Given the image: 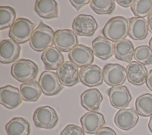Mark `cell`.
<instances>
[{
	"instance_id": "cell-1",
	"label": "cell",
	"mask_w": 152,
	"mask_h": 135,
	"mask_svg": "<svg viewBox=\"0 0 152 135\" xmlns=\"http://www.w3.org/2000/svg\"><path fill=\"white\" fill-rule=\"evenodd\" d=\"M129 22L122 16H116L109 19L102 30L104 36L112 42L125 39L128 34Z\"/></svg>"
},
{
	"instance_id": "cell-2",
	"label": "cell",
	"mask_w": 152,
	"mask_h": 135,
	"mask_svg": "<svg viewBox=\"0 0 152 135\" xmlns=\"http://www.w3.org/2000/svg\"><path fill=\"white\" fill-rule=\"evenodd\" d=\"M54 30L49 26L40 22L34 30L29 42L30 47L35 51H45L53 43Z\"/></svg>"
},
{
	"instance_id": "cell-3",
	"label": "cell",
	"mask_w": 152,
	"mask_h": 135,
	"mask_svg": "<svg viewBox=\"0 0 152 135\" xmlns=\"http://www.w3.org/2000/svg\"><path fill=\"white\" fill-rule=\"evenodd\" d=\"M39 72L38 66L30 59H21L15 62L11 66L12 77L20 82L34 80Z\"/></svg>"
},
{
	"instance_id": "cell-4",
	"label": "cell",
	"mask_w": 152,
	"mask_h": 135,
	"mask_svg": "<svg viewBox=\"0 0 152 135\" xmlns=\"http://www.w3.org/2000/svg\"><path fill=\"white\" fill-rule=\"evenodd\" d=\"M34 28V24L28 19L18 18L10 27L9 36L17 43H23L30 40Z\"/></svg>"
},
{
	"instance_id": "cell-5",
	"label": "cell",
	"mask_w": 152,
	"mask_h": 135,
	"mask_svg": "<svg viewBox=\"0 0 152 135\" xmlns=\"http://www.w3.org/2000/svg\"><path fill=\"white\" fill-rule=\"evenodd\" d=\"M58 115L55 109L49 106L37 108L33 115V120L37 127L45 129L54 128L58 122Z\"/></svg>"
},
{
	"instance_id": "cell-6",
	"label": "cell",
	"mask_w": 152,
	"mask_h": 135,
	"mask_svg": "<svg viewBox=\"0 0 152 135\" xmlns=\"http://www.w3.org/2000/svg\"><path fill=\"white\" fill-rule=\"evenodd\" d=\"M74 32L81 36H92L98 25L95 18L90 15L80 14L75 17L72 25Z\"/></svg>"
},
{
	"instance_id": "cell-7",
	"label": "cell",
	"mask_w": 152,
	"mask_h": 135,
	"mask_svg": "<svg viewBox=\"0 0 152 135\" xmlns=\"http://www.w3.org/2000/svg\"><path fill=\"white\" fill-rule=\"evenodd\" d=\"M103 80L109 86H121L127 76L126 69L119 64H107L103 69Z\"/></svg>"
},
{
	"instance_id": "cell-8",
	"label": "cell",
	"mask_w": 152,
	"mask_h": 135,
	"mask_svg": "<svg viewBox=\"0 0 152 135\" xmlns=\"http://www.w3.org/2000/svg\"><path fill=\"white\" fill-rule=\"evenodd\" d=\"M39 83L42 92L47 96L57 95L64 88L57 74L50 71H45L40 74Z\"/></svg>"
},
{
	"instance_id": "cell-9",
	"label": "cell",
	"mask_w": 152,
	"mask_h": 135,
	"mask_svg": "<svg viewBox=\"0 0 152 135\" xmlns=\"http://www.w3.org/2000/svg\"><path fill=\"white\" fill-rule=\"evenodd\" d=\"M80 81L88 87L100 85L103 80V70L97 65H89L79 71Z\"/></svg>"
},
{
	"instance_id": "cell-10",
	"label": "cell",
	"mask_w": 152,
	"mask_h": 135,
	"mask_svg": "<svg viewBox=\"0 0 152 135\" xmlns=\"http://www.w3.org/2000/svg\"><path fill=\"white\" fill-rule=\"evenodd\" d=\"M70 61L81 68L91 65L94 60L93 50L85 45H77L68 54Z\"/></svg>"
},
{
	"instance_id": "cell-11",
	"label": "cell",
	"mask_w": 152,
	"mask_h": 135,
	"mask_svg": "<svg viewBox=\"0 0 152 135\" xmlns=\"http://www.w3.org/2000/svg\"><path fill=\"white\" fill-rule=\"evenodd\" d=\"M108 96L112 106L119 109L127 107L132 100L128 89L122 85L110 88L108 90Z\"/></svg>"
},
{
	"instance_id": "cell-12",
	"label": "cell",
	"mask_w": 152,
	"mask_h": 135,
	"mask_svg": "<svg viewBox=\"0 0 152 135\" xmlns=\"http://www.w3.org/2000/svg\"><path fill=\"white\" fill-rule=\"evenodd\" d=\"M54 45L62 52L71 51L78 45L76 34L69 29H60L55 32Z\"/></svg>"
},
{
	"instance_id": "cell-13",
	"label": "cell",
	"mask_w": 152,
	"mask_h": 135,
	"mask_svg": "<svg viewBox=\"0 0 152 135\" xmlns=\"http://www.w3.org/2000/svg\"><path fill=\"white\" fill-rule=\"evenodd\" d=\"M56 74L61 83L67 87H71L79 81L78 67L71 61L64 62L57 70Z\"/></svg>"
},
{
	"instance_id": "cell-14",
	"label": "cell",
	"mask_w": 152,
	"mask_h": 135,
	"mask_svg": "<svg viewBox=\"0 0 152 135\" xmlns=\"http://www.w3.org/2000/svg\"><path fill=\"white\" fill-rule=\"evenodd\" d=\"M139 119L138 114L134 108L119 110L114 117L116 125L123 130H129L134 128Z\"/></svg>"
},
{
	"instance_id": "cell-15",
	"label": "cell",
	"mask_w": 152,
	"mask_h": 135,
	"mask_svg": "<svg viewBox=\"0 0 152 135\" xmlns=\"http://www.w3.org/2000/svg\"><path fill=\"white\" fill-rule=\"evenodd\" d=\"M82 128L88 134H95L106 124L103 114L96 111H90L80 118Z\"/></svg>"
},
{
	"instance_id": "cell-16",
	"label": "cell",
	"mask_w": 152,
	"mask_h": 135,
	"mask_svg": "<svg viewBox=\"0 0 152 135\" xmlns=\"http://www.w3.org/2000/svg\"><path fill=\"white\" fill-rule=\"evenodd\" d=\"M22 98L19 89L11 85L0 89V103L8 109L16 108L22 102Z\"/></svg>"
},
{
	"instance_id": "cell-17",
	"label": "cell",
	"mask_w": 152,
	"mask_h": 135,
	"mask_svg": "<svg viewBox=\"0 0 152 135\" xmlns=\"http://www.w3.org/2000/svg\"><path fill=\"white\" fill-rule=\"evenodd\" d=\"M21 47L18 43L10 39L2 40L0 45V62L2 64H10L18 59Z\"/></svg>"
},
{
	"instance_id": "cell-18",
	"label": "cell",
	"mask_w": 152,
	"mask_h": 135,
	"mask_svg": "<svg viewBox=\"0 0 152 135\" xmlns=\"http://www.w3.org/2000/svg\"><path fill=\"white\" fill-rule=\"evenodd\" d=\"M126 71L128 81L131 84L141 86L146 82L148 72L144 65L132 61L126 66Z\"/></svg>"
},
{
	"instance_id": "cell-19",
	"label": "cell",
	"mask_w": 152,
	"mask_h": 135,
	"mask_svg": "<svg viewBox=\"0 0 152 135\" xmlns=\"http://www.w3.org/2000/svg\"><path fill=\"white\" fill-rule=\"evenodd\" d=\"M93 51L95 56L102 60H106L114 54L113 42L104 36H99L92 41Z\"/></svg>"
},
{
	"instance_id": "cell-20",
	"label": "cell",
	"mask_w": 152,
	"mask_h": 135,
	"mask_svg": "<svg viewBox=\"0 0 152 135\" xmlns=\"http://www.w3.org/2000/svg\"><path fill=\"white\" fill-rule=\"evenodd\" d=\"M41 59L47 70H57L64 62V57L59 49L51 46L45 49L41 56Z\"/></svg>"
},
{
	"instance_id": "cell-21",
	"label": "cell",
	"mask_w": 152,
	"mask_h": 135,
	"mask_svg": "<svg viewBox=\"0 0 152 135\" xmlns=\"http://www.w3.org/2000/svg\"><path fill=\"white\" fill-rule=\"evenodd\" d=\"M148 33L147 21L144 18L133 17L129 20L128 36L135 40L144 39Z\"/></svg>"
},
{
	"instance_id": "cell-22",
	"label": "cell",
	"mask_w": 152,
	"mask_h": 135,
	"mask_svg": "<svg viewBox=\"0 0 152 135\" xmlns=\"http://www.w3.org/2000/svg\"><path fill=\"white\" fill-rule=\"evenodd\" d=\"M81 104L87 111L97 110L103 100V96L97 89H90L83 92L80 96Z\"/></svg>"
},
{
	"instance_id": "cell-23",
	"label": "cell",
	"mask_w": 152,
	"mask_h": 135,
	"mask_svg": "<svg viewBox=\"0 0 152 135\" xmlns=\"http://www.w3.org/2000/svg\"><path fill=\"white\" fill-rule=\"evenodd\" d=\"M34 10L38 15L44 18L58 17V3L55 0H36Z\"/></svg>"
},
{
	"instance_id": "cell-24",
	"label": "cell",
	"mask_w": 152,
	"mask_h": 135,
	"mask_svg": "<svg viewBox=\"0 0 152 135\" xmlns=\"http://www.w3.org/2000/svg\"><path fill=\"white\" fill-rule=\"evenodd\" d=\"M133 43L128 39H125L116 42L114 45V55L118 60L131 62L134 54Z\"/></svg>"
},
{
	"instance_id": "cell-25",
	"label": "cell",
	"mask_w": 152,
	"mask_h": 135,
	"mask_svg": "<svg viewBox=\"0 0 152 135\" xmlns=\"http://www.w3.org/2000/svg\"><path fill=\"white\" fill-rule=\"evenodd\" d=\"M7 135H29L30 125L24 118L14 117L5 125Z\"/></svg>"
},
{
	"instance_id": "cell-26",
	"label": "cell",
	"mask_w": 152,
	"mask_h": 135,
	"mask_svg": "<svg viewBox=\"0 0 152 135\" xmlns=\"http://www.w3.org/2000/svg\"><path fill=\"white\" fill-rule=\"evenodd\" d=\"M20 91L23 100L26 102L37 101L42 92L39 83L34 80L23 83L20 86Z\"/></svg>"
},
{
	"instance_id": "cell-27",
	"label": "cell",
	"mask_w": 152,
	"mask_h": 135,
	"mask_svg": "<svg viewBox=\"0 0 152 135\" xmlns=\"http://www.w3.org/2000/svg\"><path fill=\"white\" fill-rule=\"evenodd\" d=\"M135 109L138 115L148 117L152 116V95L148 93L138 96L135 101Z\"/></svg>"
},
{
	"instance_id": "cell-28",
	"label": "cell",
	"mask_w": 152,
	"mask_h": 135,
	"mask_svg": "<svg viewBox=\"0 0 152 135\" xmlns=\"http://www.w3.org/2000/svg\"><path fill=\"white\" fill-rule=\"evenodd\" d=\"M131 10L135 17L144 18L148 16L152 12V0H135Z\"/></svg>"
},
{
	"instance_id": "cell-29",
	"label": "cell",
	"mask_w": 152,
	"mask_h": 135,
	"mask_svg": "<svg viewBox=\"0 0 152 135\" xmlns=\"http://www.w3.org/2000/svg\"><path fill=\"white\" fill-rule=\"evenodd\" d=\"M90 7L98 14H110L115 10V1L113 0H92Z\"/></svg>"
},
{
	"instance_id": "cell-30",
	"label": "cell",
	"mask_w": 152,
	"mask_h": 135,
	"mask_svg": "<svg viewBox=\"0 0 152 135\" xmlns=\"http://www.w3.org/2000/svg\"><path fill=\"white\" fill-rule=\"evenodd\" d=\"M16 14L15 10L11 7H0V29L3 30L11 27L15 22Z\"/></svg>"
},
{
	"instance_id": "cell-31",
	"label": "cell",
	"mask_w": 152,
	"mask_h": 135,
	"mask_svg": "<svg viewBox=\"0 0 152 135\" xmlns=\"http://www.w3.org/2000/svg\"><path fill=\"white\" fill-rule=\"evenodd\" d=\"M134 58L143 65L152 64V50L147 45L139 46L134 51Z\"/></svg>"
},
{
	"instance_id": "cell-32",
	"label": "cell",
	"mask_w": 152,
	"mask_h": 135,
	"mask_svg": "<svg viewBox=\"0 0 152 135\" xmlns=\"http://www.w3.org/2000/svg\"><path fill=\"white\" fill-rule=\"evenodd\" d=\"M60 135H85L83 128L75 124L67 125L61 132Z\"/></svg>"
},
{
	"instance_id": "cell-33",
	"label": "cell",
	"mask_w": 152,
	"mask_h": 135,
	"mask_svg": "<svg viewBox=\"0 0 152 135\" xmlns=\"http://www.w3.org/2000/svg\"><path fill=\"white\" fill-rule=\"evenodd\" d=\"M69 2L77 10H79L84 5L90 3L89 0H70Z\"/></svg>"
},
{
	"instance_id": "cell-34",
	"label": "cell",
	"mask_w": 152,
	"mask_h": 135,
	"mask_svg": "<svg viewBox=\"0 0 152 135\" xmlns=\"http://www.w3.org/2000/svg\"><path fill=\"white\" fill-rule=\"evenodd\" d=\"M96 135H116V133L112 128L103 127L97 132Z\"/></svg>"
},
{
	"instance_id": "cell-35",
	"label": "cell",
	"mask_w": 152,
	"mask_h": 135,
	"mask_svg": "<svg viewBox=\"0 0 152 135\" xmlns=\"http://www.w3.org/2000/svg\"><path fill=\"white\" fill-rule=\"evenodd\" d=\"M116 2L124 8H128L129 7H131V5L133 4L134 1L133 0H126V1H120V0H116Z\"/></svg>"
},
{
	"instance_id": "cell-36",
	"label": "cell",
	"mask_w": 152,
	"mask_h": 135,
	"mask_svg": "<svg viewBox=\"0 0 152 135\" xmlns=\"http://www.w3.org/2000/svg\"><path fill=\"white\" fill-rule=\"evenodd\" d=\"M146 85L147 87L152 91V69L148 73V76L146 80Z\"/></svg>"
},
{
	"instance_id": "cell-37",
	"label": "cell",
	"mask_w": 152,
	"mask_h": 135,
	"mask_svg": "<svg viewBox=\"0 0 152 135\" xmlns=\"http://www.w3.org/2000/svg\"><path fill=\"white\" fill-rule=\"evenodd\" d=\"M147 24L148 30L152 33V12L147 17Z\"/></svg>"
},
{
	"instance_id": "cell-38",
	"label": "cell",
	"mask_w": 152,
	"mask_h": 135,
	"mask_svg": "<svg viewBox=\"0 0 152 135\" xmlns=\"http://www.w3.org/2000/svg\"><path fill=\"white\" fill-rule=\"evenodd\" d=\"M148 128L150 130V131L152 133V116L150 117L148 124Z\"/></svg>"
},
{
	"instance_id": "cell-39",
	"label": "cell",
	"mask_w": 152,
	"mask_h": 135,
	"mask_svg": "<svg viewBox=\"0 0 152 135\" xmlns=\"http://www.w3.org/2000/svg\"><path fill=\"white\" fill-rule=\"evenodd\" d=\"M148 44H149V46H150V48L151 49V50H152V37H151V38L150 39V40H149Z\"/></svg>"
}]
</instances>
